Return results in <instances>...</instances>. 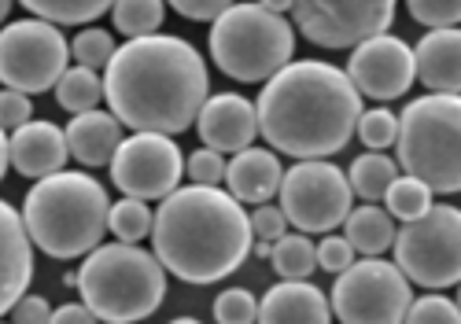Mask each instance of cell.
Masks as SVG:
<instances>
[{"mask_svg": "<svg viewBox=\"0 0 461 324\" xmlns=\"http://www.w3.org/2000/svg\"><path fill=\"white\" fill-rule=\"evenodd\" d=\"M399 0H295L292 15L303 37L321 49H358L388 33Z\"/></svg>", "mask_w": 461, "mask_h": 324, "instance_id": "cell-12", "label": "cell"}, {"mask_svg": "<svg viewBox=\"0 0 461 324\" xmlns=\"http://www.w3.org/2000/svg\"><path fill=\"white\" fill-rule=\"evenodd\" d=\"M262 8H270V12H277V15H285V12H292V4L295 0H258Z\"/></svg>", "mask_w": 461, "mask_h": 324, "instance_id": "cell-43", "label": "cell"}, {"mask_svg": "<svg viewBox=\"0 0 461 324\" xmlns=\"http://www.w3.org/2000/svg\"><path fill=\"white\" fill-rule=\"evenodd\" d=\"M5 324H12V320H5Z\"/></svg>", "mask_w": 461, "mask_h": 324, "instance_id": "cell-47", "label": "cell"}, {"mask_svg": "<svg viewBox=\"0 0 461 324\" xmlns=\"http://www.w3.org/2000/svg\"><path fill=\"white\" fill-rule=\"evenodd\" d=\"M30 114H33L30 96L26 93H15V89H5V96H0V122H5V130L8 133L23 130L26 122H33Z\"/></svg>", "mask_w": 461, "mask_h": 324, "instance_id": "cell-39", "label": "cell"}, {"mask_svg": "<svg viewBox=\"0 0 461 324\" xmlns=\"http://www.w3.org/2000/svg\"><path fill=\"white\" fill-rule=\"evenodd\" d=\"M78 288L82 302L104 324L148 320L167 299V266L156 251H140L137 243H104L86 255L82 269L67 276Z\"/></svg>", "mask_w": 461, "mask_h": 324, "instance_id": "cell-5", "label": "cell"}, {"mask_svg": "<svg viewBox=\"0 0 461 324\" xmlns=\"http://www.w3.org/2000/svg\"><path fill=\"white\" fill-rule=\"evenodd\" d=\"M410 19L429 30H447L461 22V0H406Z\"/></svg>", "mask_w": 461, "mask_h": 324, "instance_id": "cell-33", "label": "cell"}, {"mask_svg": "<svg viewBox=\"0 0 461 324\" xmlns=\"http://www.w3.org/2000/svg\"><path fill=\"white\" fill-rule=\"evenodd\" d=\"M0 174H8L15 166V174L30 177V181H41L63 170V162L70 158V144H67V130H59L56 122H26L23 130L5 133L0 140Z\"/></svg>", "mask_w": 461, "mask_h": 324, "instance_id": "cell-15", "label": "cell"}, {"mask_svg": "<svg viewBox=\"0 0 461 324\" xmlns=\"http://www.w3.org/2000/svg\"><path fill=\"white\" fill-rule=\"evenodd\" d=\"M167 4L188 22H214L218 15H225L233 8L237 0H167Z\"/></svg>", "mask_w": 461, "mask_h": 324, "instance_id": "cell-37", "label": "cell"}, {"mask_svg": "<svg viewBox=\"0 0 461 324\" xmlns=\"http://www.w3.org/2000/svg\"><path fill=\"white\" fill-rule=\"evenodd\" d=\"M432 188L425 184V181H417V177H399L392 188H388V195H384V202H388V211H392V218H399V221H417V218H425L436 202H432Z\"/></svg>", "mask_w": 461, "mask_h": 324, "instance_id": "cell-28", "label": "cell"}, {"mask_svg": "<svg viewBox=\"0 0 461 324\" xmlns=\"http://www.w3.org/2000/svg\"><path fill=\"white\" fill-rule=\"evenodd\" d=\"M351 177L343 174L336 162L325 158H303L292 170H285L281 184V211L288 225L299 232H332L351 218Z\"/></svg>", "mask_w": 461, "mask_h": 324, "instance_id": "cell-11", "label": "cell"}, {"mask_svg": "<svg viewBox=\"0 0 461 324\" xmlns=\"http://www.w3.org/2000/svg\"><path fill=\"white\" fill-rule=\"evenodd\" d=\"M329 302L339 324H406L413 306L410 276L399 269V262L362 258L348 273H339Z\"/></svg>", "mask_w": 461, "mask_h": 324, "instance_id": "cell-9", "label": "cell"}, {"mask_svg": "<svg viewBox=\"0 0 461 324\" xmlns=\"http://www.w3.org/2000/svg\"><path fill=\"white\" fill-rule=\"evenodd\" d=\"M251 236V214H244V202L233 192L188 184L159 202L151 251L177 280L214 284L244 266Z\"/></svg>", "mask_w": 461, "mask_h": 324, "instance_id": "cell-3", "label": "cell"}, {"mask_svg": "<svg viewBox=\"0 0 461 324\" xmlns=\"http://www.w3.org/2000/svg\"><path fill=\"white\" fill-rule=\"evenodd\" d=\"M399 166L439 195L461 192V96L429 93L399 114Z\"/></svg>", "mask_w": 461, "mask_h": 324, "instance_id": "cell-6", "label": "cell"}, {"mask_svg": "<svg viewBox=\"0 0 461 324\" xmlns=\"http://www.w3.org/2000/svg\"><path fill=\"white\" fill-rule=\"evenodd\" d=\"M0 4H5V8H0V12H5V15L12 12V0H0Z\"/></svg>", "mask_w": 461, "mask_h": 324, "instance_id": "cell-45", "label": "cell"}, {"mask_svg": "<svg viewBox=\"0 0 461 324\" xmlns=\"http://www.w3.org/2000/svg\"><path fill=\"white\" fill-rule=\"evenodd\" d=\"M111 19H114V30H119L122 37H130V40L151 37V33L163 30L167 0H114Z\"/></svg>", "mask_w": 461, "mask_h": 324, "instance_id": "cell-26", "label": "cell"}, {"mask_svg": "<svg viewBox=\"0 0 461 324\" xmlns=\"http://www.w3.org/2000/svg\"><path fill=\"white\" fill-rule=\"evenodd\" d=\"M211 59L233 81H270L292 63L295 30L285 15L255 4H233L211 22Z\"/></svg>", "mask_w": 461, "mask_h": 324, "instance_id": "cell-7", "label": "cell"}, {"mask_svg": "<svg viewBox=\"0 0 461 324\" xmlns=\"http://www.w3.org/2000/svg\"><path fill=\"white\" fill-rule=\"evenodd\" d=\"M100 100H107V81L93 67H82V63H74L56 86V104L63 111H70V118L96 111Z\"/></svg>", "mask_w": 461, "mask_h": 324, "instance_id": "cell-23", "label": "cell"}, {"mask_svg": "<svg viewBox=\"0 0 461 324\" xmlns=\"http://www.w3.org/2000/svg\"><path fill=\"white\" fill-rule=\"evenodd\" d=\"M122 122L114 114H104V111H86V114H74L70 126H67V144H70V155L74 162L82 166H111L114 155L122 148Z\"/></svg>", "mask_w": 461, "mask_h": 324, "instance_id": "cell-21", "label": "cell"}, {"mask_svg": "<svg viewBox=\"0 0 461 324\" xmlns=\"http://www.w3.org/2000/svg\"><path fill=\"white\" fill-rule=\"evenodd\" d=\"M251 229H255V239L277 243L281 236H288L285 232L288 229V218H285L281 207H274V202H262V207H255V214H251Z\"/></svg>", "mask_w": 461, "mask_h": 324, "instance_id": "cell-38", "label": "cell"}, {"mask_svg": "<svg viewBox=\"0 0 461 324\" xmlns=\"http://www.w3.org/2000/svg\"><path fill=\"white\" fill-rule=\"evenodd\" d=\"M366 151H384V148H392L399 140V118L395 111L388 107H373V111H362L358 118V133H355Z\"/></svg>", "mask_w": 461, "mask_h": 324, "instance_id": "cell-31", "label": "cell"}, {"mask_svg": "<svg viewBox=\"0 0 461 324\" xmlns=\"http://www.w3.org/2000/svg\"><path fill=\"white\" fill-rule=\"evenodd\" d=\"M196 130L207 148L221 155H237L251 148V140L258 137V107L240 93H218L203 104Z\"/></svg>", "mask_w": 461, "mask_h": 324, "instance_id": "cell-16", "label": "cell"}, {"mask_svg": "<svg viewBox=\"0 0 461 324\" xmlns=\"http://www.w3.org/2000/svg\"><path fill=\"white\" fill-rule=\"evenodd\" d=\"M214 320L218 324H258V302L244 288H225L214 299Z\"/></svg>", "mask_w": 461, "mask_h": 324, "instance_id": "cell-32", "label": "cell"}, {"mask_svg": "<svg viewBox=\"0 0 461 324\" xmlns=\"http://www.w3.org/2000/svg\"><path fill=\"white\" fill-rule=\"evenodd\" d=\"M70 40L59 33L56 22L45 19H19L0 33V77L5 89L15 93H49L70 70Z\"/></svg>", "mask_w": 461, "mask_h": 324, "instance_id": "cell-10", "label": "cell"}, {"mask_svg": "<svg viewBox=\"0 0 461 324\" xmlns=\"http://www.w3.org/2000/svg\"><path fill=\"white\" fill-rule=\"evenodd\" d=\"M23 218L37 251L49 258H86L100 248L104 229H111V199L96 177L59 170L33 181Z\"/></svg>", "mask_w": 461, "mask_h": 324, "instance_id": "cell-4", "label": "cell"}, {"mask_svg": "<svg viewBox=\"0 0 461 324\" xmlns=\"http://www.w3.org/2000/svg\"><path fill=\"white\" fill-rule=\"evenodd\" d=\"M33 248L37 243L26 229V218L12 202H0V306L5 313H12L19 299H26L33 276Z\"/></svg>", "mask_w": 461, "mask_h": 324, "instance_id": "cell-17", "label": "cell"}, {"mask_svg": "<svg viewBox=\"0 0 461 324\" xmlns=\"http://www.w3.org/2000/svg\"><path fill=\"white\" fill-rule=\"evenodd\" d=\"M170 324H200L196 317H177V320H170Z\"/></svg>", "mask_w": 461, "mask_h": 324, "instance_id": "cell-44", "label": "cell"}, {"mask_svg": "<svg viewBox=\"0 0 461 324\" xmlns=\"http://www.w3.org/2000/svg\"><path fill=\"white\" fill-rule=\"evenodd\" d=\"M104 81L111 114L133 133H185L192 122H200V111L211 100L203 56L174 33L119 45Z\"/></svg>", "mask_w": 461, "mask_h": 324, "instance_id": "cell-1", "label": "cell"}, {"mask_svg": "<svg viewBox=\"0 0 461 324\" xmlns=\"http://www.w3.org/2000/svg\"><path fill=\"white\" fill-rule=\"evenodd\" d=\"M457 310H461V288H457Z\"/></svg>", "mask_w": 461, "mask_h": 324, "instance_id": "cell-46", "label": "cell"}, {"mask_svg": "<svg viewBox=\"0 0 461 324\" xmlns=\"http://www.w3.org/2000/svg\"><path fill=\"white\" fill-rule=\"evenodd\" d=\"M343 236L351 239V248L362 258H380L384 251L395 248V218L388 207H376V202H366V207L351 211V218L343 221Z\"/></svg>", "mask_w": 461, "mask_h": 324, "instance_id": "cell-22", "label": "cell"}, {"mask_svg": "<svg viewBox=\"0 0 461 324\" xmlns=\"http://www.w3.org/2000/svg\"><path fill=\"white\" fill-rule=\"evenodd\" d=\"M225 184L240 202H255V207H262V202L281 195V184H285L281 158L270 148H244V151L233 155V162H229Z\"/></svg>", "mask_w": 461, "mask_h": 324, "instance_id": "cell-20", "label": "cell"}, {"mask_svg": "<svg viewBox=\"0 0 461 324\" xmlns=\"http://www.w3.org/2000/svg\"><path fill=\"white\" fill-rule=\"evenodd\" d=\"M355 248H351V239L348 236H325L321 243H318V269H325V273H332V276H339V273H348L351 266H355Z\"/></svg>", "mask_w": 461, "mask_h": 324, "instance_id": "cell-36", "label": "cell"}, {"mask_svg": "<svg viewBox=\"0 0 461 324\" xmlns=\"http://www.w3.org/2000/svg\"><path fill=\"white\" fill-rule=\"evenodd\" d=\"M348 77L355 81V89L369 100H399L410 93V86L417 81V59L413 49L402 37L380 33L362 40L358 49H351L348 59Z\"/></svg>", "mask_w": 461, "mask_h": 324, "instance_id": "cell-14", "label": "cell"}, {"mask_svg": "<svg viewBox=\"0 0 461 324\" xmlns=\"http://www.w3.org/2000/svg\"><path fill=\"white\" fill-rule=\"evenodd\" d=\"M185 174V155L167 133H133L122 140L111 162V181L133 199H167L177 192Z\"/></svg>", "mask_w": 461, "mask_h": 324, "instance_id": "cell-13", "label": "cell"}, {"mask_svg": "<svg viewBox=\"0 0 461 324\" xmlns=\"http://www.w3.org/2000/svg\"><path fill=\"white\" fill-rule=\"evenodd\" d=\"M52 313L56 310L49 306L45 295H26L15 302V310L8 317H12V324H52Z\"/></svg>", "mask_w": 461, "mask_h": 324, "instance_id": "cell-40", "label": "cell"}, {"mask_svg": "<svg viewBox=\"0 0 461 324\" xmlns=\"http://www.w3.org/2000/svg\"><path fill=\"white\" fill-rule=\"evenodd\" d=\"M251 255L262 258V262H270V258H274V243H270V239H258L255 248H251Z\"/></svg>", "mask_w": 461, "mask_h": 324, "instance_id": "cell-42", "label": "cell"}, {"mask_svg": "<svg viewBox=\"0 0 461 324\" xmlns=\"http://www.w3.org/2000/svg\"><path fill=\"white\" fill-rule=\"evenodd\" d=\"M19 4L33 15L56 26H89L104 12L114 8V0H19Z\"/></svg>", "mask_w": 461, "mask_h": 324, "instance_id": "cell-25", "label": "cell"}, {"mask_svg": "<svg viewBox=\"0 0 461 324\" xmlns=\"http://www.w3.org/2000/svg\"><path fill=\"white\" fill-rule=\"evenodd\" d=\"M185 174H188L192 184H211V188H218V184L225 181V174H229V162L221 158V151L200 148V151H192V155L185 158Z\"/></svg>", "mask_w": 461, "mask_h": 324, "instance_id": "cell-34", "label": "cell"}, {"mask_svg": "<svg viewBox=\"0 0 461 324\" xmlns=\"http://www.w3.org/2000/svg\"><path fill=\"white\" fill-rule=\"evenodd\" d=\"M70 52H74V63L93 67V70H100V67L107 70L111 59H114V52H119V45H114V37H111L107 30H100V26H86L78 37H74Z\"/></svg>", "mask_w": 461, "mask_h": 324, "instance_id": "cell-30", "label": "cell"}, {"mask_svg": "<svg viewBox=\"0 0 461 324\" xmlns=\"http://www.w3.org/2000/svg\"><path fill=\"white\" fill-rule=\"evenodd\" d=\"M417 81L429 93H454L461 96V26L429 30L413 49Z\"/></svg>", "mask_w": 461, "mask_h": 324, "instance_id": "cell-19", "label": "cell"}, {"mask_svg": "<svg viewBox=\"0 0 461 324\" xmlns=\"http://www.w3.org/2000/svg\"><path fill=\"white\" fill-rule=\"evenodd\" d=\"M255 107L266 144L303 162L339 155L351 144L362 118V93L348 70L325 59H292L262 86Z\"/></svg>", "mask_w": 461, "mask_h": 324, "instance_id": "cell-2", "label": "cell"}, {"mask_svg": "<svg viewBox=\"0 0 461 324\" xmlns=\"http://www.w3.org/2000/svg\"><path fill=\"white\" fill-rule=\"evenodd\" d=\"M392 251L410 284L429 292L454 288L461 284V211L439 202L425 218L402 221Z\"/></svg>", "mask_w": 461, "mask_h": 324, "instance_id": "cell-8", "label": "cell"}, {"mask_svg": "<svg viewBox=\"0 0 461 324\" xmlns=\"http://www.w3.org/2000/svg\"><path fill=\"white\" fill-rule=\"evenodd\" d=\"M151 229H156V214L148 211L144 199L126 195L119 202H111V232L122 243H137V239L151 236Z\"/></svg>", "mask_w": 461, "mask_h": 324, "instance_id": "cell-29", "label": "cell"}, {"mask_svg": "<svg viewBox=\"0 0 461 324\" xmlns=\"http://www.w3.org/2000/svg\"><path fill=\"white\" fill-rule=\"evenodd\" d=\"M274 269L281 280H306L314 269H318V248L311 243L306 232H292V236H281L274 243Z\"/></svg>", "mask_w": 461, "mask_h": 324, "instance_id": "cell-27", "label": "cell"}, {"mask_svg": "<svg viewBox=\"0 0 461 324\" xmlns=\"http://www.w3.org/2000/svg\"><path fill=\"white\" fill-rule=\"evenodd\" d=\"M399 158H388L384 151H366V155H358L355 162H351V188H355V195H362L366 202H376V199H384L388 195V188L399 181Z\"/></svg>", "mask_w": 461, "mask_h": 324, "instance_id": "cell-24", "label": "cell"}, {"mask_svg": "<svg viewBox=\"0 0 461 324\" xmlns=\"http://www.w3.org/2000/svg\"><path fill=\"white\" fill-rule=\"evenodd\" d=\"M406 324H461V310L447 295H425L410 306Z\"/></svg>", "mask_w": 461, "mask_h": 324, "instance_id": "cell-35", "label": "cell"}, {"mask_svg": "<svg viewBox=\"0 0 461 324\" xmlns=\"http://www.w3.org/2000/svg\"><path fill=\"white\" fill-rule=\"evenodd\" d=\"M332 302L311 280H281L258 302V324H332Z\"/></svg>", "mask_w": 461, "mask_h": 324, "instance_id": "cell-18", "label": "cell"}, {"mask_svg": "<svg viewBox=\"0 0 461 324\" xmlns=\"http://www.w3.org/2000/svg\"><path fill=\"white\" fill-rule=\"evenodd\" d=\"M52 324H100V317L86 302H67L52 313Z\"/></svg>", "mask_w": 461, "mask_h": 324, "instance_id": "cell-41", "label": "cell"}]
</instances>
